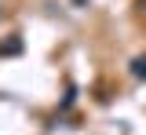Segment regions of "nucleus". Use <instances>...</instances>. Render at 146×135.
Instances as JSON below:
<instances>
[{
  "instance_id": "1",
  "label": "nucleus",
  "mask_w": 146,
  "mask_h": 135,
  "mask_svg": "<svg viewBox=\"0 0 146 135\" xmlns=\"http://www.w3.org/2000/svg\"><path fill=\"white\" fill-rule=\"evenodd\" d=\"M128 69H131V77H135V80H146V55H135Z\"/></svg>"
}]
</instances>
